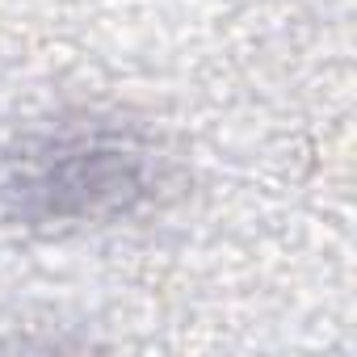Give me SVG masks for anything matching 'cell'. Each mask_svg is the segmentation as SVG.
Returning a JSON list of instances; mask_svg holds the SVG:
<instances>
[{
  "instance_id": "obj_1",
  "label": "cell",
  "mask_w": 357,
  "mask_h": 357,
  "mask_svg": "<svg viewBox=\"0 0 357 357\" xmlns=\"http://www.w3.org/2000/svg\"><path fill=\"white\" fill-rule=\"evenodd\" d=\"M164 185L155 143L109 114H59L0 155V215L34 236L114 227Z\"/></svg>"
}]
</instances>
